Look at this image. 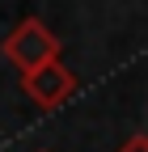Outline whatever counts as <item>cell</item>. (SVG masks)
Returning <instances> with one entry per match:
<instances>
[{
	"mask_svg": "<svg viewBox=\"0 0 148 152\" xmlns=\"http://www.w3.org/2000/svg\"><path fill=\"white\" fill-rule=\"evenodd\" d=\"M59 38H55L38 17H26L21 26H17L9 38H4V59L17 68V72H34V68H42V64H51V59H59Z\"/></svg>",
	"mask_w": 148,
	"mask_h": 152,
	"instance_id": "cell-1",
	"label": "cell"
},
{
	"mask_svg": "<svg viewBox=\"0 0 148 152\" xmlns=\"http://www.w3.org/2000/svg\"><path fill=\"white\" fill-rule=\"evenodd\" d=\"M21 89L30 93V102L34 106H42V110H59L72 93H76V76H72L59 59H51L42 68H34L21 76Z\"/></svg>",
	"mask_w": 148,
	"mask_h": 152,
	"instance_id": "cell-2",
	"label": "cell"
},
{
	"mask_svg": "<svg viewBox=\"0 0 148 152\" xmlns=\"http://www.w3.org/2000/svg\"><path fill=\"white\" fill-rule=\"evenodd\" d=\"M119 152H148V135H131V140H127Z\"/></svg>",
	"mask_w": 148,
	"mask_h": 152,
	"instance_id": "cell-3",
	"label": "cell"
},
{
	"mask_svg": "<svg viewBox=\"0 0 148 152\" xmlns=\"http://www.w3.org/2000/svg\"><path fill=\"white\" fill-rule=\"evenodd\" d=\"M42 152H47V148H42Z\"/></svg>",
	"mask_w": 148,
	"mask_h": 152,
	"instance_id": "cell-4",
	"label": "cell"
}]
</instances>
